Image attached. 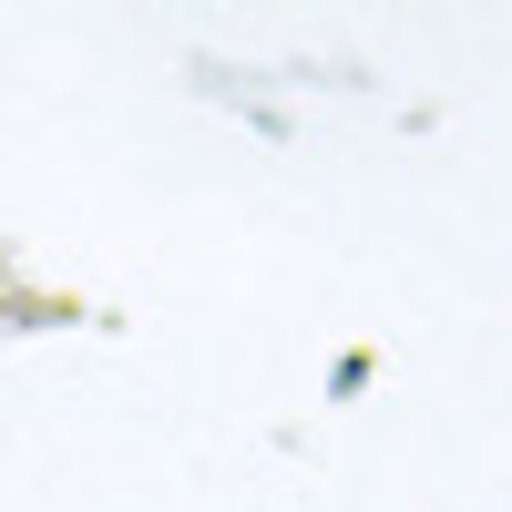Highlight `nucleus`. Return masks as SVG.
I'll return each instance as SVG.
<instances>
[]
</instances>
